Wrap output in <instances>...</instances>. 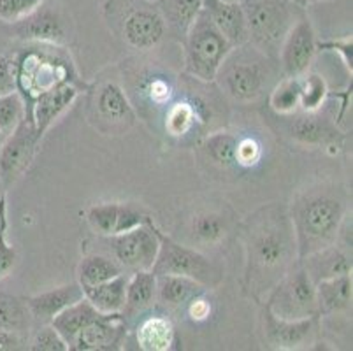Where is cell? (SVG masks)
I'll return each instance as SVG.
<instances>
[{"label": "cell", "instance_id": "e575fe53", "mask_svg": "<svg viewBox=\"0 0 353 351\" xmlns=\"http://www.w3.org/2000/svg\"><path fill=\"white\" fill-rule=\"evenodd\" d=\"M27 111L23 95L18 90L8 93V95H0V132L8 137L23 120Z\"/></svg>", "mask_w": 353, "mask_h": 351}, {"label": "cell", "instance_id": "d6a6232c", "mask_svg": "<svg viewBox=\"0 0 353 351\" xmlns=\"http://www.w3.org/2000/svg\"><path fill=\"white\" fill-rule=\"evenodd\" d=\"M190 230L194 239L204 244H216L225 239L227 220L220 212L202 211L192 217Z\"/></svg>", "mask_w": 353, "mask_h": 351}, {"label": "cell", "instance_id": "c3c4849f", "mask_svg": "<svg viewBox=\"0 0 353 351\" xmlns=\"http://www.w3.org/2000/svg\"><path fill=\"white\" fill-rule=\"evenodd\" d=\"M295 4H299L301 8H306V2H304V0H294Z\"/></svg>", "mask_w": 353, "mask_h": 351}, {"label": "cell", "instance_id": "d6986e66", "mask_svg": "<svg viewBox=\"0 0 353 351\" xmlns=\"http://www.w3.org/2000/svg\"><path fill=\"white\" fill-rule=\"evenodd\" d=\"M125 334V325L121 313L102 314L99 320L92 321L78 336L74 337L70 350L76 351H97L113 350L121 343Z\"/></svg>", "mask_w": 353, "mask_h": 351}, {"label": "cell", "instance_id": "6da1fadb", "mask_svg": "<svg viewBox=\"0 0 353 351\" xmlns=\"http://www.w3.org/2000/svg\"><path fill=\"white\" fill-rule=\"evenodd\" d=\"M245 246L243 286L256 302L265 301L272 286L299 260L290 211L283 204H265L241 223Z\"/></svg>", "mask_w": 353, "mask_h": 351}, {"label": "cell", "instance_id": "7bdbcfd3", "mask_svg": "<svg viewBox=\"0 0 353 351\" xmlns=\"http://www.w3.org/2000/svg\"><path fill=\"white\" fill-rule=\"evenodd\" d=\"M16 90V66L8 57L0 54V95H8Z\"/></svg>", "mask_w": 353, "mask_h": 351}, {"label": "cell", "instance_id": "603a6c76", "mask_svg": "<svg viewBox=\"0 0 353 351\" xmlns=\"http://www.w3.org/2000/svg\"><path fill=\"white\" fill-rule=\"evenodd\" d=\"M352 272L316 283L320 317H334V314L350 311V308H352Z\"/></svg>", "mask_w": 353, "mask_h": 351}, {"label": "cell", "instance_id": "f907efd6", "mask_svg": "<svg viewBox=\"0 0 353 351\" xmlns=\"http://www.w3.org/2000/svg\"><path fill=\"white\" fill-rule=\"evenodd\" d=\"M304 2H306V6L310 4V2H316V0H304Z\"/></svg>", "mask_w": 353, "mask_h": 351}, {"label": "cell", "instance_id": "52a82bcc", "mask_svg": "<svg viewBox=\"0 0 353 351\" xmlns=\"http://www.w3.org/2000/svg\"><path fill=\"white\" fill-rule=\"evenodd\" d=\"M262 304L281 320H304V318L320 317L316 285L311 281L299 260L272 286Z\"/></svg>", "mask_w": 353, "mask_h": 351}, {"label": "cell", "instance_id": "83f0119b", "mask_svg": "<svg viewBox=\"0 0 353 351\" xmlns=\"http://www.w3.org/2000/svg\"><path fill=\"white\" fill-rule=\"evenodd\" d=\"M34 317L28 309L27 299L0 292V330L25 336L32 330Z\"/></svg>", "mask_w": 353, "mask_h": 351}, {"label": "cell", "instance_id": "8992f818", "mask_svg": "<svg viewBox=\"0 0 353 351\" xmlns=\"http://www.w3.org/2000/svg\"><path fill=\"white\" fill-rule=\"evenodd\" d=\"M159 255L152 267L155 276L174 274L194 279L208 290H216L223 283V267L199 250L178 243L159 230Z\"/></svg>", "mask_w": 353, "mask_h": 351}, {"label": "cell", "instance_id": "ee69618b", "mask_svg": "<svg viewBox=\"0 0 353 351\" xmlns=\"http://www.w3.org/2000/svg\"><path fill=\"white\" fill-rule=\"evenodd\" d=\"M172 92L169 83L163 81V79H153L150 83V97L155 104H165L169 99H171Z\"/></svg>", "mask_w": 353, "mask_h": 351}, {"label": "cell", "instance_id": "cb8c5ba5", "mask_svg": "<svg viewBox=\"0 0 353 351\" xmlns=\"http://www.w3.org/2000/svg\"><path fill=\"white\" fill-rule=\"evenodd\" d=\"M127 281L128 278L121 272V274L114 276V278L108 279V281L83 288L85 299L102 314L121 313L125 305Z\"/></svg>", "mask_w": 353, "mask_h": 351}, {"label": "cell", "instance_id": "7c38bea8", "mask_svg": "<svg viewBox=\"0 0 353 351\" xmlns=\"http://www.w3.org/2000/svg\"><path fill=\"white\" fill-rule=\"evenodd\" d=\"M167 25L157 6L139 2L130 6L121 19V35L125 43L134 50H153L162 43Z\"/></svg>", "mask_w": 353, "mask_h": 351}, {"label": "cell", "instance_id": "d4e9b609", "mask_svg": "<svg viewBox=\"0 0 353 351\" xmlns=\"http://www.w3.org/2000/svg\"><path fill=\"white\" fill-rule=\"evenodd\" d=\"M101 317L102 313H99L97 309H95L94 305L90 304V302L83 297L81 301L74 302V304H70L69 308L60 311V313L57 314L50 323L53 325L54 330H57L63 339H65V343L69 344L70 348L74 337L78 336L83 328L88 327L92 321L99 320Z\"/></svg>", "mask_w": 353, "mask_h": 351}, {"label": "cell", "instance_id": "60d3db41", "mask_svg": "<svg viewBox=\"0 0 353 351\" xmlns=\"http://www.w3.org/2000/svg\"><path fill=\"white\" fill-rule=\"evenodd\" d=\"M316 51H332L341 57L343 63L352 74L353 69V39L346 35L343 39H330V41H316Z\"/></svg>", "mask_w": 353, "mask_h": 351}, {"label": "cell", "instance_id": "4316f807", "mask_svg": "<svg viewBox=\"0 0 353 351\" xmlns=\"http://www.w3.org/2000/svg\"><path fill=\"white\" fill-rule=\"evenodd\" d=\"M159 11L165 19L167 30L174 32L183 41L190 25L202 9V0H159Z\"/></svg>", "mask_w": 353, "mask_h": 351}, {"label": "cell", "instance_id": "ac0fdd59", "mask_svg": "<svg viewBox=\"0 0 353 351\" xmlns=\"http://www.w3.org/2000/svg\"><path fill=\"white\" fill-rule=\"evenodd\" d=\"M78 95L79 90L76 86L70 83H62L35 97L34 106H32V120L41 139L50 130L51 125L74 104Z\"/></svg>", "mask_w": 353, "mask_h": 351}, {"label": "cell", "instance_id": "681fc988", "mask_svg": "<svg viewBox=\"0 0 353 351\" xmlns=\"http://www.w3.org/2000/svg\"><path fill=\"white\" fill-rule=\"evenodd\" d=\"M4 141H6V135L0 132V146H2V143H4Z\"/></svg>", "mask_w": 353, "mask_h": 351}, {"label": "cell", "instance_id": "5b68a950", "mask_svg": "<svg viewBox=\"0 0 353 351\" xmlns=\"http://www.w3.org/2000/svg\"><path fill=\"white\" fill-rule=\"evenodd\" d=\"M185 69L190 76L204 83L214 81L221 62L232 50V44L214 27L210 16L201 9L194 23L183 37Z\"/></svg>", "mask_w": 353, "mask_h": 351}, {"label": "cell", "instance_id": "30bf717a", "mask_svg": "<svg viewBox=\"0 0 353 351\" xmlns=\"http://www.w3.org/2000/svg\"><path fill=\"white\" fill-rule=\"evenodd\" d=\"M39 50V48H32ZM16 85L25 90L27 95L34 101L39 93L69 83V66L59 58H53L41 51H28L23 54L20 63H16Z\"/></svg>", "mask_w": 353, "mask_h": 351}, {"label": "cell", "instance_id": "f1b7e54d", "mask_svg": "<svg viewBox=\"0 0 353 351\" xmlns=\"http://www.w3.org/2000/svg\"><path fill=\"white\" fill-rule=\"evenodd\" d=\"M202 292H204V286L195 283L194 279L174 274L157 276V297L162 304H188L194 297L202 295Z\"/></svg>", "mask_w": 353, "mask_h": 351}, {"label": "cell", "instance_id": "ab89813d", "mask_svg": "<svg viewBox=\"0 0 353 351\" xmlns=\"http://www.w3.org/2000/svg\"><path fill=\"white\" fill-rule=\"evenodd\" d=\"M48 0H0V19L4 23H16Z\"/></svg>", "mask_w": 353, "mask_h": 351}, {"label": "cell", "instance_id": "9c48e42d", "mask_svg": "<svg viewBox=\"0 0 353 351\" xmlns=\"http://www.w3.org/2000/svg\"><path fill=\"white\" fill-rule=\"evenodd\" d=\"M41 137L35 130L32 112L27 111L18 127L6 137L0 146V179L4 188H11L27 172L37 151Z\"/></svg>", "mask_w": 353, "mask_h": 351}, {"label": "cell", "instance_id": "1f68e13d", "mask_svg": "<svg viewBox=\"0 0 353 351\" xmlns=\"http://www.w3.org/2000/svg\"><path fill=\"white\" fill-rule=\"evenodd\" d=\"M269 106L278 116H287L301 109L299 77H280L271 88Z\"/></svg>", "mask_w": 353, "mask_h": 351}, {"label": "cell", "instance_id": "4dcf8cb0", "mask_svg": "<svg viewBox=\"0 0 353 351\" xmlns=\"http://www.w3.org/2000/svg\"><path fill=\"white\" fill-rule=\"evenodd\" d=\"M121 272H123V269L113 259L94 253V255H86L79 262L78 283L81 285V288H88V286L108 281V279L114 278Z\"/></svg>", "mask_w": 353, "mask_h": 351}, {"label": "cell", "instance_id": "2e32d148", "mask_svg": "<svg viewBox=\"0 0 353 351\" xmlns=\"http://www.w3.org/2000/svg\"><path fill=\"white\" fill-rule=\"evenodd\" d=\"M12 32L16 37L28 43L50 44V46H60L65 43L62 19L53 9L48 8L46 2L20 21L12 23Z\"/></svg>", "mask_w": 353, "mask_h": 351}, {"label": "cell", "instance_id": "9a60e30c", "mask_svg": "<svg viewBox=\"0 0 353 351\" xmlns=\"http://www.w3.org/2000/svg\"><path fill=\"white\" fill-rule=\"evenodd\" d=\"M86 220L90 227L101 236H117L121 232H127L134 227L148 223L152 218L141 208L132 204H121V202H105V204L92 205L86 211Z\"/></svg>", "mask_w": 353, "mask_h": 351}, {"label": "cell", "instance_id": "f35d334b", "mask_svg": "<svg viewBox=\"0 0 353 351\" xmlns=\"http://www.w3.org/2000/svg\"><path fill=\"white\" fill-rule=\"evenodd\" d=\"M30 350L34 351H69V344L62 336L53 328L51 323H44L43 327L34 334L30 341Z\"/></svg>", "mask_w": 353, "mask_h": 351}, {"label": "cell", "instance_id": "816d5d0a", "mask_svg": "<svg viewBox=\"0 0 353 351\" xmlns=\"http://www.w3.org/2000/svg\"><path fill=\"white\" fill-rule=\"evenodd\" d=\"M227 2H239V0H227Z\"/></svg>", "mask_w": 353, "mask_h": 351}, {"label": "cell", "instance_id": "7a4b0ae2", "mask_svg": "<svg viewBox=\"0 0 353 351\" xmlns=\"http://www.w3.org/2000/svg\"><path fill=\"white\" fill-rule=\"evenodd\" d=\"M350 205L345 185L322 181L301 190L288 208L299 259L338 241Z\"/></svg>", "mask_w": 353, "mask_h": 351}, {"label": "cell", "instance_id": "8d00e7d4", "mask_svg": "<svg viewBox=\"0 0 353 351\" xmlns=\"http://www.w3.org/2000/svg\"><path fill=\"white\" fill-rule=\"evenodd\" d=\"M18 263V251L8 243V204L0 199V281L8 278Z\"/></svg>", "mask_w": 353, "mask_h": 351}, {"label": "cell", "instance_id": "836d02e7", "mask_svg": "<svg viewBox=\"0 0 353 351\" xmlns=\"http://www.w3.org/2000/svg\"><path fill=\"white\" fill-rule=\"evenodd\" d=\"M237 141L239 139H237L236 135L229 134V132H214V134L208 135L206 143H204V150H206L208 157H210L214 163L229 167L237 163Z\"/></svg>", "mask_w": 353, "mask_h": 351}, {"label": "cell", "instance_id": "44dd1931", "mask_svg": "<svg viewBox=\"0 0 353 351\" xmlns=\"http://www.w3.org/2000/svg\"><path fill=\"white\" fill-rule=\"evenodd\" d=\"M299 262L314 285L352 272V255H348L336 243L303 257L299 259Z\"/></svg>", "mask_w": 353, "mask_h": 351}, {"label": "cell", "instance_id": "ba28073f", "mask_svg": "<svg viewBox=\"0 0 353 351\" xmlns=\"http://www.w3.org/2000/svg\"><path fill=\"white\" fill-rule=\"evenodd\" d=\"M109 251L114 262L127 270H152L159 255V228L150 220L117 236L108 237Z\"/></svg>", "mask_w": 353, "mask_h": 351}, {"label": "cell", "instance_id": "f6af8a7d", "mask_svg": "<svg viewBox=\"0 0 353 351\" xmlns=\"http://www.w3.org/2000/svg\"><path fill=\"white\" fill-rule=\"evenodd\" d=\"M188 313H190V317L194 318L195 321L206 320L211 313L210 302H208L206 299H202L201 295H197V297H194L188 302Z\"/></svg>", "mask_w": 353, "mask_h": 351}, {"label": "cell", "instance_id": "7402d4cb", "mask_svg": "<svg viewBox=\"0 0 353 351\" xmlns=\"http://www.w3.org/2000/svg\"><path fill=\"white\" fill-rule=\"evenodd\" d=\"M85 297L81 285L79 283H69V285L59 286V288L48 290L43 294L32 295L27 299L28 309H30L34 321L39 323H50L60 311L69 308L74 302L81 301Z\"/></svg>", "mask_w": 353, "mask_h": 351}, {"label": "cell", "instance_id": "ffe728a7", "mask_svg": "<svg viewBox=\"0 0 353 351\" xmlns=\"http://www.w3.org/2000/svg\"><path fill=\"white\" fill-rule=\"evenodd\" d=\"M202 9L234 48L248 43V27L239 2L202 0Z\"/></svg>", "mask_w": 353, "mask_h": 351}, {"label": "cell", "instance_id": "3957f363", "mask_svg": "<svg viewBox=\"0 0 353 351\" xmlns=\"http://www.w3.org/2000/svg\"><path fill=\"white\" fill-rule=\"evenodd\" d=\"M280 76L276 58L246 43L230 50L214 81L234 101L255 102L278 83Z\"/></svg>", "mask_w": 353, "mask_h": 351}, {"label": "cell", "instance_id": "e0dca14e", "mask_svg": "<svg viewBox=\"0 0 353 351\" xmlns=\"http://www.w3.org/2000/svg\"><path fill=\"white\" fill-rule=\"evenodd\" d=\"M285 132L295 143L304 146H322V144L336 143L339 137V130L336 125L319 111H301L283 116Z\"/></svg>", "mask_w": 353, "mask_h": 351}, {"label": "cell", "instance_id": "5bb4252c", "mask_svg": "<svg viewBox=\"0 0 353 351\" xmlns=\"http://www.w3.org/2000/svg\"><path fill=\"white\" fill-rule=\"evenodd\" d=\"M322 317H311L304 320H281L264 308L262 321H264V337L268 346L274 350H297L304 344L313 343L319 330Z\"/></svg>", "mask_w": 353, "mask_h": 351}, {"label": "cell", "instance_id": "8fae6325", "mask_svg": "<svg viewBox=\"0 0 353 351\" xmlns=\"http://www.w3.org/2000/svg\"><path fill=\"white\" fill-rule=\"evenodd\" d=\"M316 54V35L310 18L301 14L278 51V66L283 77H301L310 70Z\"/></svg>", "mask_w": 353, "mask_h": 351}, {"label": "cell", "instance_id": "d590c367", "mask_svg": "<svg viewBox=\"0 0 353 351\" xmlns=\"http://www.w3.org/2000/svg\"><path fill=\"white\" fill-rule=\"evenodd\" d=\"M301 81V109L303 111H319L329 95V88L322 76L319 74H304Z\"/></svg>", "mask_w": 353, "mask_h": 351}, {"label": "cell", "instance_id": "74e56055", "mask_svg": "<svg viewBox=\"0 0 353 351\" xmlns=\"http://www.w3.org/2000/svg\"><path fill=\"white\" fill-rule=\"evenodd\" d=\"M195 111L187 102H178L171 106L165 116V128L171 135H183L194 123Z\"/></svg>", "mask_w": 353, "mask_h": 351}, {"label": "cell", "instance_id": "4fadbf2b", "mask_svg": "<svg viewBox=\"0 0 353 351\" xmlns=\"http://www.w3.org/2000/svg\"><path fill=\"white\" fill-rule=\"evenodd\" d=\"M90 106L94 111V120H97L99 127L105 132L111 130L120 134L132 127L136 120L127 93L113 81H105L95 88Z\"/></svg>", "mask_w": 353, "mask_h": 351}, {"label": "cell", "instance_id": "277c9868", "mask_svg": "<svg viewBox=\"0 0 353 351\" xmlns=\"http://www.w3.org/2000/svg\"><path fill=\"white\" fill-rule=\"evenodd\" d=\"M248 27V43L278 60L285 35L303 14L294 0H239Z\"/></svg>", "mask_w": 353, "mask_h": 351}, {"label": "cell", "instance_id": "484cf974", "mask_svg": "<svg viewBox=\"0 0 353 351\" xmlns=\"http://www.w3.org/2000/svg\"><path fill=\"white\" fill-rule=\"evenodd\" d=\"M157 299V276L152 270H136L127 281L125 305L121 313L127 317L141 313Z\"/></svg>", "mask_w": 353, "mask_h": 351}, {"label": "cell", "instance_id": "b9f144b4", "mask_svg": "<svg viewBox=\"0 0 353 351\" xmlns=\"http://www.w3.org/2000/svg\"><path fill=\"white\" fill-rule=\"evenodd\" d=\"M260 151L259 143L255 139H250V137H245V139L237 141V151H236V162L239 166H255L260 160Z\"/></svg>", "mask_w": 353, "mask_h": 351}, {"label": "cell", "instance_id": "bcb514c9", "mask_svg": "<svg viewBox=\"0 0 353 351\" xmlns=\"http://www.w3.org/2000/svg\"><path fill=\"white\" fill-rule=\"evenodd\" d=\"M25 344H27V339L23 336H20V334L0 330V351L23 350Z\"/></svg>", "mask_w": 353, "mask_h": 351}, {"label": "cell", "instance_id": "7dc6e473", "mask_svg": "<svg viewBox=\"0 0 353 351\" xmlns=\"http://www.w3.org/2000/svg\"><path fill=\"white\" fill-rule=\"evenodd\" d=\"M4 192H6V188H4V183H2V179H0V199L4 197Z\"/></svg>", "mask_w": 353, "mask_h": 351}, {"label": "cell", "instance_id": "f546056e", "mask_svg": "<svg viewBox=\"0 0 353 351\" xmlns=\"http://www.w3.org/2000/svg\"><path fill=\"white\" fill-rule=\"evenodd\" d=\"M174 343V327L163 317L146 318L137 328V344L144 351H167Z\"/></svg>", "mask_w": 353, "mask_h": 351}]
</instances>
